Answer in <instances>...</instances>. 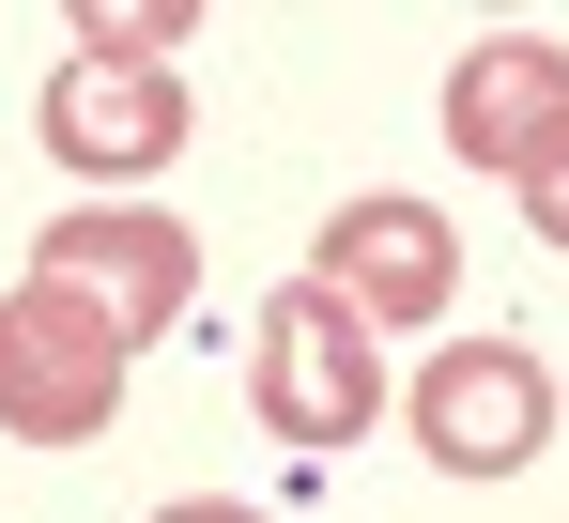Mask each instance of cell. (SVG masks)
<instances>
[{
	"label": "cell",
	"mask_w": 569,
	"mask_h": 523,
	"mask_svg": "<svg viewBox=\"0 0 569 523\" xmlns=\"http://www.w3.org/2000/svg\"><path fill=\"white\" fill-rule=\"evenodd\" d=\"M247 401H262L278 446H355L385 416V354H370V324L323 277H278L262 324H247Z\"/></svg>",
	"instance_id": "6da1fadb"
},
{
	"label": "cell",
	"mask_w": 569,
	"mask_h": 523,
	"mask_svg": "<svg viewBox=\"0 0 569 523\" xmlns=\"http://www.w3.org/2000/svg\"><path fill=\"white\" fill-rule=\"evenodd\" d=\"M31 277H47V293H78L108 339L139 354V339H170V324H186L200 231H186V216H154V200H62V216L31 231Z\"/></svg>",
	"instance_id": "7a4b0ae2"
},
{
	"label": "cell",
	"mask_w": 569,
	"mask_h": 523,
	"mask_svg": "<svg viewBox=\"0 0 569 523\" xmlns=\"http://www.w3.org/2000/svg\"><path fill=\"white\" fill-rule=\"evenodd\" d=\"M123 416V339H108L78 293L16 277L0 293V432L16 446H93Z\"/></svg>",
	"instance_id": "3957f363"
},
{
	"label": "cell",
	"mask_w": 569,
	"mask_h": 523,
	"mask_svg": "<svg viewBox=\"0 0 569 523\" xmlns=\"http://www.w3.org/2000/svg\"><path fill=\"white\" fill-rule=\"evenodd\" d=\"M308 277L355 308V324H447L462 308V231L431 216V200H400V185H355L323 231H308Z\"/></svg>",
	"instance_id": "277c9868"
},
{
	"label": "cell",
	"mask_w": 569,
	"mask_h": 523,
	"mask_svg": "<svg viewBox=\"0 0 569 523\" xmlns=\"http://www.w3.org/2000/svg\"><path fill=\"white\" fill-rule=\"evenodd\" d=\"M400 416H416V446H431L447 477H523L539 432H555V369L523 339H447L416 385H400Z\"/></svg>",
	"instance_id": "5b68a950"
},
{
	"label": "cell",
	"mask_w": 569,
	"mask_h": 523,
	"mask_svg": "<svg viewBox=\"0 0 569 523\" xmlns=\"http://www.w3.org/2000/svg\"><path fill=\"white\" fill-rule=\"evenodd\" d=\"M186 78L170 62H78L62 47V78H47V108H31V139L62 155V170L93 185V200H123V185H154L170 155H186Z\"/></svg>",
	"instance_id": "8992f818"
},
{
	"label": "cell",
	"mask_w": 569,
	"mask_h": 523,
	"mask_svg": "<svg viewBox=\"0 0 569 523\" xmlns=\"http://www.w3.org/2000/svg\"><path fill=\"white\" fill-rule=\"evenodd\" d=\"M555 139H569V47L555 31H477L462 62H447V155L523 185Z\"/></svg>",
	"instance_id": "52a82bcc"
},
{
	"label": "cell",
	"mask_w": 569,
	"mask_h": 523,
	"mask_svg": "<svg viewBox=\"0 0 569 523\" xmlns=\"http://www.w3.org/2000/svg\"><path fill=\"white\" fill-rule=\"evenodd\" d=\"M186 31H200L186 0H93V16H78V62H170Z\"/></svg>",
	"instance_id": "ba28073f"
},
{
	"label": "cell",
	"mask_w": 569,
	"mask_h": 523,
	"mask_svg": "<svg viewBox=\"0 0 569 523\" xmlns=\"http://www.w3.org/2000/svg\"><path fill=\"white\" fill-rule=\"evenodd\" d=\"M523 216H539V247H569V139L539 155V170H523Z\"/></svg>",
	"instance_id": "9c48e42d"
},
{
	"label": "cell",
	"mask_w": 569,
	"mask_h": 523,
	"mask_svg": "<svg viewBox=\"0 0 569 523\" xmlns=\"http://www.w3.org/2000/svg\"><path fill=\"white\" fill-rule=\"evenodd\" d=\"M154 523H262V509H231V493H170Z\"/></svg>",
	"instance_id": "30bf717a"
}]
</instances>
